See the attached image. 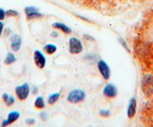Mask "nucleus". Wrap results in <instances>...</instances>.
Masks as SVG:
<instances>
[{
  "label": "nucleus",
  "mask_w": 153,
  "mask_h": 127,
  "mask_svg": "<svg viewBox=\"0 0 153 127\" xmlns=\"http://www.w3.org/2000/svg\"><path fill=\"white\" fill-rule=\"evenodd\" d=\"M86 98V93L80 89H74L68 93L67 100L71 103L76 104L83 101Z\"/></svg>",
  "instance_id": "1"
},
{
  "label": "nucleus",
  "mask_w": 153,
  "mask_h": 127,
  "mask_svg": "<svg viewBox=\"0 0 153 127\" xmlns=\"http://www.w3.org/2000/svg\"><path fill=\"white\" fill-rule=\"evenodd\" d=\"M30 92V87L28 83H24L22 85H19L16 87L15 93L17 98L21 101L26 100L28 98Z\"/></svg>",
  "instance_id": "2"
},
{
  "label": "nucleus",
  "mask_w": 153,
  "mask_h": 127,
  "mask_svg": "<svg viewBox=\"0 0 153 127\" xmlns=\"http://www.w3.org/2000/svg\"><path fill=\"white\" fill-rule=\"evenodd\" d=\"M83 51L82 42L76 37H71L69 40V52L71 54H79Z\"/></svg>",
  "instance_id": "3"
},
{
  "label": "nucleus",
  "mask_w": 153,
  "mask_h": 127,
  "mask_svg": "<svg viewBox=\"0 0 153 127\" xmlns=\"http://www.w3.org/2000/svg\"><path fill=\"white\" fill-rule=\"evenodd\" d=\"M98 68L103 78L105 80H108L110 77V69L107 63L104 60H100L98 62Z\"/></svg>",
  "instance_id": "4"
},
{
  "label": "nucleus",
  "mask_w": 153,
  "mask_h": 127,
  "mask_svg": "<svg viewBox=\"0 0 153 127\" xmlns=\"http://www.w3.org/2000/svg\"><path fill=\"white\" fill-rule=\"evenodd\" d=\"M34 61L35 65L40 69H43L46 65V58L41 51L35 50L34 52Z\"/></svg>",
  "instance_id": "5"
},
{
  "label": "nucleus",
  "mask_w": 153,
  "mask_h": 127,
  "mask_svg": "<svg viewBox=\"0 0 153 127\" xmlns=\"http://www.w3.org/2000/svg\"><path fill=\"white\" fill-rule=\"evenodd\" d=\"M103 93L108 98H114L117 95V87L113 84H107L103 89Z\"/></svg>",
  "instance_id": "6"
},
{
  "label": "nucleus",
  "mask_w": 153,
  "mask_h": 127,
  "mask_svg": "<svg viewBox=\"0 0 153 127\" xmlns=\"http://www.w3.org/2000/svg\"><path fill=\"white\" fill-rule=\"evenodd\" d=\"M25 13H26L28 20L40 18L42 16V14L38 12V9H37L36 8H35V7H26V8H25Z\"/></svg>",
  "instance_id": "7"
},
{
  "label": "nucleus",
  "mask_w": 153,
  "mask_h": 127,
  "mask_svg": "<svg viewBox=\"0 0 153 127\" xmlns=\"http://www.w3.org/2000/svg\"><path fill=\"white\" fill-rule=\"evenodd\" d=\"M20 113L17 111H13V112H10L8 115V118L6 120H4L3 122H2V126H7L14 123L18 120V118L20 117Z\"/></svg>",
  "instance_id": "8"
},
{
  "label": "nucleus",
  "mask_w": 153,
  "mask_h": 127,
  "mask_svg": "<svg viewBox=\"0 0 153 127\" xmlns=\"http://www.w3.org/2000/svg\"><path fill=\"white\" fill-rule=\"evenodd\" d=\"M137 110V101L136 99L132 97L131 98L130 102H129L128 106L127 109V115L128 118H132L134 117L135 114H136Z\"/></svg>",
  "instance_id": "9"
},
{
  "label": "nucleus",
  "mask_w": 153,
  "mask_h": 127,
  "mask_svg": "<svg viewBox=\"0 0 153 127\" xmlns=\"http://www.w3.org/2000/svg\"><path fill=\"white\" fill-rule=\"evenodd\" d=\"M11 46L13 51L17 52V51L20 50L22 44V39L20 36L17 35H14L11 37Z\"/></svg>",
  "instance_id": "10"
},
{
  "label": "nucleus",
  "mask_w": 153,
  "mask_h": 127,
  "mask_svg": "<svg viewBox=\"0 0 153 127\" xmlns=\"http://www.w3.org/2000/svg\"><path fill=\"white\" fill-rule=\"evenodd\" d=\"M52 26L55 29H59V30H61L62 32L65 33V34H70L71 32V29L68 27L66 25L63 24L62 23H54L52 25Z\"/></svg>",
  "instance_id": "11"
},
{
  "label": "nucleus",
  "mask_w": 153,
  "mask_h": 127,
  "mask_svg": "<svg viewBox=\"0 0 153 127\" xmlns=\"http://www.w3.org/2000/svg\"><path fill=\"white\" fill-rule=\"evenodd\" d=\"M2 99H3L4 102L6 104L7 106H12L13 104L15 102V99H14V97H11V96H9L8 93H4L3 96H2Z\"/></svg>",
  "instance_id": "12"
},
{
  "label": "nucleus",
  "mask_w": 153,
  "mask_h": 127,
  "mask_svg": "<svg viewBox=\"0 0 153 127\" xmlns=\"http://www.w3.org/2000/svg\"><path fill=\"white\" fill-rule=\"evenodd\" d=\"M17 61V58H16L15 55L12 53V52H8L6 55V58H5V61H4V63L5 65H9L14 63Z\"/></svg>",
  "instance_id": "13"
},
{
  "label": "nucleus",
  "mask_w": 153,
  "mask_h": 127,
  "mask_svg": "<svg viewBox=\"0 0 153 127\" xmlns=\"http://www.w3.org/2000/svg\"><path fill=\"white\" fill-rule=\"evenodd\" d=\"M35 107L38 109H42L45 107V103L42 97H37L35 101Z\"/></svg>",
  "instance_id": "14"
},
{
  "label": "nucleus",
  "mask_w": 153,
  "mask_h": 127,
  "mask_svg": "<svg viewBox=\"0 0 153 127\" xmlns=\"http://www.w3.org/2000/svg\"><path fill=\"white\" fill-rule=\"evenodd\" d=\"M44 49H45V51L47 53L49 54V55H51V54H53L54 52H56V51L57 50V47L56 46V45L49 43V44L45 45V47H44Z\"/></svg>",
  "instance_id": "15"
},
{
  "label": "nucleus",
  "mask_w": 153,
  "mask_h": 127,
  "mask_svg": "<svg viewBox=\"0 0 153 127\" xmlns=\"http://www.w3.org/2000/svg\"><path fill=\"white\" fill-rule=\"evenodd\" d=\"M60 97V93H53L48 97V103L50 105H53L54 103H56L58 101V100L59 99Z\"/></svg>",
  "instance_id": "16"
},
{
  "label": "nucleus",
  "mask_w": 153,
  "mask_h": 127,
  "mask_svg": "<svg viewBox=\"0 0 153 127\" xmlns=\"http://www.w3.org/2000/svg\"><path fill=\"white\" fill-rule=\"evenodd\" d=\"M5 14L8 17H17L19 14L18 12L14 10H8L7 11H5Z\"/></svg>",
  "instance_id": "17"
},
{
  "label": "nucleus",
  "mask_w": 153,
  "mask_h": 127,
  "mask_svg": "<svg viewBox=\"0 0 153 127\" xmlns=\"http://www.w3.org/2000/svg\"><path fill=\"white\" fill-rule=\"evenodd\" d=\"M100 115L104 117H108L110 115V111L107 110V109H102V110L100 111Z\"/></svg>",
  "instance_id": "18"
},
{
  "label": "nucleus",
  "mask_w": 153,
  "mask_h": 127,
  "mask_svg": "<svg viewBox=\"0 0 153 127\" xmlns=\"http://www.w3.org/2000/svg\"><path fill=\"white\" fill-rule=\"evenodd\" d=\"M5 16H6L5 11L2 8H0V20H3L5 19Z\"/></svg>",
  "instance_id": "19"
},
{
  "label": "nucleus",
  "mask_w": 153,
  "mask_h": 127,
  "mask_svg": "<svg viewBox=\"0 0 153 127\" xmlns=\"http://www.w3.org/2000/svg\"><path fill=\"white\" fill-rule=\"evenodd\" d=\"M26 123L28 125H33L35 123V120L33 119V118H29V119L26 120Z\"/></svg>",
  "instance_id": "20"
},
{
  "label": "nucleus",
  "mask_w": 153,
  "mask_h": 127,
  "mask_svg": "<svg viewBox=\"0 0 153 127\" xmlns=\"http://www.w3.org/2000/svg\"><path fill=\"white\" fill-rule=\"evenodd\" d=\"M3 29H4V24L3 23H2L1 20H0V36L2 35V32H3Z\"/></svg>",
  "instance_id": "21"
},
{
  "label": "nucleus",
  "mask_w": 153,
  "mask_h": 127,
  "mask_svg": "<svg viewBox=\"0 0 153 127\" xmlns=\"http://www.w3.org/2000/svg\"><path fill=\"white\" fill-rule=\"evenodd\" d=\"M40 117L41 118H42L43 120H45L47 118V117H48V115H47V114L45 113V112H42V113L40 114Z\"/></svg>",
  "instance_id": "22"
}]
</instances>
